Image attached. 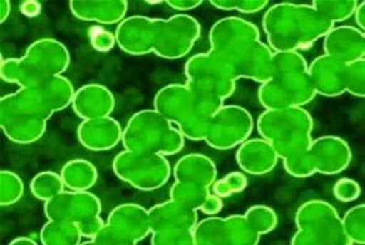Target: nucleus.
<instances>
[{
    "mask_svg": "<svg viewBox=\"0 0 365 245\" xmlns=\"http://www.w3.org/2000/svg\"><path fill=\"white\" fill-rule=\"evenodd\" d=\"M122 143L126 150L170 156L184 148L185 137L155 109H145L128 120Z\"/></svg>",
    "mask_w": 365,
    "mask_h": 245,
    "instance_id": "3",
    "label": "nucleus"
},
{
    "mask_svg": "<svg viewBox=\"0 0 365 245\" xmlns=\"http://www.w3.org/2000/svg\"><path fill=\"white\" fill-rule=\"evenodd\" d=\"M267 142L261 140H252L245 142L238 151L237 160L239 165L247 172L262 174L268 172L272 167L270 162V150Z\"/></svg>",
    "mask_w": 365,
    "mask_h": 245,
    "instance_id": "17",
    "label": "nucleus"
},
{
    "mask_svg": "<svg viewBox=\"0 0 365 245\" xmlns=\"http://www.w3.org/2000/svg\"><path fill=\"white\" fill-rule=\"evenodd\" d=\"M106 224L101 216H96L81 221L78 225L81 235L86 240H91Z\"/></svg>",
    "mask_w": 365,
    "mask_h": 245,
    "instance_id": "27",
    "label": "nucleus"
},
{
    "mask_svg": "<svg viewBox=\"0 0 365 245\" xmlns=\"http://www.w3.org/2000/svg\"><path fill=\"white\" fill-rule=\"evenodd\" d=\"M364 4H365V3L363 2L360 6H359L358 11L356 13L357 19H356V23L359 25V26H360L362 28V30H364V28H365L364 21Z\"/></svg>",
    "mask_w": 365,
    "mask_h": 245,
    "instance_id": "31",
    "label": "nucleus"
},
{
    "mask_svg": "<svg viewBox=\"0 0 365 245\" xmlns=\"http://www.w3.org/2000/svg\"><path fill=\"white\" fill-rule=\"evenodd\" d=\"M252 125L251 115L245 109L221 107L211 116L205 139L217 149H231L245 142Z\"/></svg>",
    "mask_w": 365,
    "mask_h": 245,
    "instance_id": "8",
    "label": "nucleus"
},
{
    "mask_svg": "<svg viewBox=\"0 0 365 245\" xmlns=\"http://www.w3.org/2000/svg\"><path fill=\"white\" fill-rule=\"evenodd\" d=\"M20 11L28 17L37 16L41 14V4L36 1L23 2L20 5Z\"/></svg>",
    "mask_w": 365,
    "mask_h": 245,
    "instance_id": "28",
    "label": "nucleus"
},
{
    "mask_svg": "<svg viewBox=\"0 0 365 245\" xmlns=\"http://www.w3.org/2000/svg\"><path fill=\"white\" fill-rule=\"evenodd\" d=\"M176 182L208 187L214 182L216 169L207 157L198 155H187L176 163L173 169Z\"/></svg>",
    "mask_w": 365,
    "mask_h": 245,
    "instance_id": "14",
    "label": "nucleus"
},
{
    "mask_svg": "<svg viewBox=\"0 0 365 245\" xmlns=\"http://www.w3.org/2000/svg\"><path fill=\"white\" fill-rule=\"evenodd\" d=\"M220 99L197 93L190 86L170 84L157 93L154 107L173 124L182 136L192 140L205 139L209 120L222 107Z\"/></svg>",
    "mask_w": 365,
    "mask_h": 245,
    "instance_id": "2",
    "label": "nucleus"
},
{
    "mask_svg": "<svg viewBox=\"0 0 365 245\" xmlns=\"http://www.w3.org/2000/svg\"><path fill=\"white\" fill-rule=\"evenodd\" d=\"M106 223L130 239L135 244L143 241L152 233L149 209L136 203L115 207Z\"/></svg>",
    "mask_w": 365,
    "mask_h": 245,
    "instance_id": "10",
    "label": "nucleus"
},
{
    "mask_svg": "<svg viewBox=\"0 0 365 245\" xmlns=\"http://www.w3.org/2000/svg\"><path fill=\"white\" fill-rule=\"evenodd\" d=\"M210 197L208 187L192 184L175 182L170 190V199L195 212L198 208L203 209Z\"/></svg>",
    "mask_w": 365,
    "mask_h": 245,
    "instance_id": "19",
    "label": "nucleus"
},
{
    "mask_svg": "<svg viewBox=\"0 0 365 245\" xmlns=\"http://www.w3.org/2000/svg\"><path fill=\"white\" fill-rule=\"evenodd\" d=\"M64 188L66 186L61 174L52 172L38 173L31 183L33 196L44 202L61 194Z\"/></svg>",
    "mask_w": 365,
    "mask_h": 245,
    "instance_id": "20",
    "label": "nucleus"
},
{
    "mask_svg": "<svg viewBox=\"0 0 365 245\" xmlns=\"http://www.w3.org/2000/svg\"><path fill=\"white\" fill-rule=\"evenodd\" d=\"M39 236L44 245H78L83 238L78 225L55 220H47Z\"/></svg>",
    "mask_w": 365,
    "mask_h": 245,
    "instance_id": "18",
    "label": "nucleus"
},
{
    "mask_svg": "<svg viewBox=\"0 0 365 245\" xmlns=\"http://www.w3.org/2000/svg\"><path fill=\"white\" fill-rule=\"evenodd\" d=\"M150 242L154 245H182L195 244L193 231L170 229L151 233Z\"/></svg>",
    "mask_w": 365,
    "mask_h": 245,
    "instance_id": "22",
    "label": "nucleus"
},
{
    "mask_svg": "<svg viewBox=\"0 0 365 245\" xmlns=\"http://www.w3.org/2000/svg\"><path fill=\"white\" fill-rule=\"evenodd\" d=\"M247 186V179L243 174L240 172H233L214 185L215 194L219 197H227L239 192L245 189Z\"/></svg>",
    "mask_w": 365,
    "mask_h": 245,
    "instance_id": "25",
    "label": "nucleus"
},
{
    "mask_svg": "<svg viewBox=\"0 0 365 245\" xmlns=\"http://www.w3.org/2000/svg\"><path fill=\"white\" fill-rule=\"evenodd\" d=\"M0 103L1 127L11 142L31 144L42 138L51 115L36 92L21 88Z\"/></svg>",
    "mask_w": 365,
    "mask_h": 245,
    "instance_id": "4",
    "label": "nucleus"
},
{
    "mask_svg": "<svg viewBox=\"0 0 365 245\" xmlns=\"http://www.w3.org/2000/svg\"><path fill=\"white\" fill-rule=\"evenodd\" d=\"M113 167L122 182L145 192L161 189L173 172L166 156L126 150L115 157Z\"/></svg>",
    "mask_w": 365,
    "mask_h": 245,
    "instance_id": "6",
    "label": "nucleus"
},
{
    "mask_svg": "<svg viewBox=\"0 0 365 245\" xmlns=\"http://www.w3.org/2000/svg\"><path fill=\"white\" fill-rule=\"evenodd\" d=\"M169 7L178 11H188L199 7L202 1H167Z\"/></svg>",
    "mask_w": 365,
    "mask_h": 245,
    "instance_id": "29",
    "label": "nucleus"
},
{
    "mask_svg": "<svg viewBox=\"0 0 365 245\" xmlns=\"http://www.w3.org/2000/svg\"><path fill=\"white\" fill-rule=\"evenodd\" d=\"M210 43V53L225 63L235 78L267 83L272 78V54L259 41L255 25L235 17L225 19L212 28Z\"/></svg>",
    "mask_w": 365,
    "mask_h": 245,
    "instance_id": "1",
    "label": "nucleus"
},
{
    "mask_svg": "<svg viewBox=\"0 0 365 245\" xmlns=\"http://www.w3.org/2000/svg\"><path fill=\"white\" fill-rule=\"evenodd\" d=\"M210 4L221 10H237L243 14H256L266 8L268 1H211Z\"/></svg>",
    "mask_w": 365,
    "mask_h": 245,
    "instance_id": "26",
    "label": "nucleus"
},
{
    "mask_svg": "<svg viewBox=\"0 0 365 245\" xmlns=\"http://www.w3.org/2000/svg\"><path fill=\"white\" fill-rule=\"evenodd\" d=\"M84 244L93 245H133L135 243L115 227L107 223L91 240H86Z\"/></svg>",
    "mask_w": 365,
    "mask_h": 245,
    "instance_id": "23",
    "label": "nucleus"
},
{
    "mask_svg": "<svg viewBox=\"0 0 365 245\" xmlns=\"http://www.w3.org/2000/svg\"><path fill=\"white\" fill-rule=\"evenodd\" d=\"M1 192H0V205L11 207L19 202L24 194V184L22 179L14 172L2 171Z\"/></svg>",
    "mask_w": 365,
    "mask_h": 245,
    "instance_id": "21",
    "label": "nucleus"
},
{
    "mask_svg": "<svg viewBox=\"0 0 365 245\" xmlns=\"http://www.w3.org/2000/svg\"><path fill=\"white\" fill-rule=\"evenodd\" d=\"M55 113L73 103L75 90L71 81L62 75H55L35 86Z\"/></svg>",
    "mask_w": 365,
    "mask_h": 245,
    "instance_id": "16",
    "label": "nucleus"
},
{
    "mask_svg": "<svg viewBox=\"0 0 365 245\" xmlns=\"http://www.w3.org/2000/svg\"><path fill=\"white\" fill-rule=\"evenodd\" d=\"M152 232L195 229L196 212L172 199L157 204L149 209Z\"/></svg>",
    "mask_w": 365,
    "mask_h": 245,
    "instance_id": "13",
    "label": "nucleus"
},
{
    "mask_svg": "<svg viewBox=\"0 0 365 245\" xmlns=\"http://www.w3.org/2000/svg\"><path fill=\"white\" fill-rule=\"evenodd\" d=\"M101 212V201L89 191L63 190L52 199L46 202L44 205L47 220L75 224L99 216Z\"/></svg>",
    "mask_w": 365,
    "mask_h": 245,
    "instance_id": "9",
    "label": "nucleus"
},
{
    "mask_svg": "<svg viewBox=\"0 0 365 245\" xmlns=\"http://www.w3.org/2000/svg\"><path fill=\"white\" fill-rule=\"evenodd\" d=\"M11 245H35L38 244L33 238L29 236H19L13 239L10 242Z\"/></svg>",
    "mask_w": 365,
    "mask_h": 245,
    "instance_id": "30",
    "label": "nucleus"
},
{
    "mask_svg": "<svg viewBox=\"0 0 365 245\" xmlns=\"http://www.w3.org/2000/svg\"><path fill=\"white\" fill-rule=\"evenodd\" d=\"M72 105L79 118L92 120L110 116L115 109V99L107 87L89 84L76 91Z\"/></svg>",
    "mask_w": 365,
    "mask_h": 245,
    "instance_id": "12",
    "label": "nucleus"
},
{
    "mask_svg": "<svg viewBox=\"0 0 365 245\" xmlns=\"http://www.w3.org/2000/svg\"><path fill=\"white\" fill-rule=\"evenodd\" d=\"M187 85L202 95L222 99L233 92L235 75L225 63L212 55L191 58L185 66Z\"/></svg>",
    "mask_w": 365,
    "mask_h": 245,
    "instance_id": "7",
    "label": "nucleus"
},
{
    "mask_svg": "<svg viewBox=\"0 0 365 245\" xmlns=\"http://www.w3.org/2000/svg\"><path fill=\"white\" fill-rule=\"evenodd\" d=\"M69 63L68 51L61 43L47 46L33 44L21 59L2 62L1 77L7 83L29 88L61 75L66 71Z\"/></svg>",
    "mask_w": 365,
    "mask_h": 245,
    "instance_id": "5",
    "label": "nucleus"
},
{
    "mask_svg": "<svg viewBox=\"0 0 365 245\" xmlns=\"http://www.w3.org/2000/svg\"><path fill=\"white\" fill-rule=\"evenodd\" d=\"M91 44L98 52H109L114 48L116 37L103 26H93L88 30Z\"/></svg>",
    "mask_w": 365,
    "mask_h": 245,
    "instance_id": "24",
    "label": "nucleus"
},
{
    "mask_svg": "<svg viewBox=\"0 0 365 245\" xmlns=\"http://www.w3.org/2000/svg\"><path fill=\"white\" fill-rule=\"evenodd\" d=\"M61 176L66 188L73 191H89L98 177L96 167L85 160L68 162L62 168Z\"/></svg>",
    "mask_w": 365,
    "mask_h": 245,
    "instance_id": "15",
    "label": "nucleus"
},
{
    "mask_svg": "<svg viewBox=\"0 0 365 245\" xmlns=\"http://www.w3.org/2000/svg\"><path fill=\"white\" fill-rule=\"evenodd\" d=\"M123 128L111 116L86 120L78 127L80 143L87 150L107 151L122 142Z\"/></svg>",
    "mask_w": 365,
    "mask_h": 245,
    "instance_id": "11",
    "label": "nucleus"
}]
</instances>
